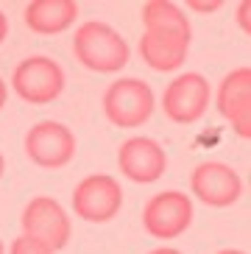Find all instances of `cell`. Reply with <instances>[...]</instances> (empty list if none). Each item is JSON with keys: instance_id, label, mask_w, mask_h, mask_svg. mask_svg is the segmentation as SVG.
Here are the masks:
<instances>
[{"instance_id": "17", "label": "cell", "mask_w": 251, "mask_h": 254, "mask_svg": "<svg viewBox=\"0 0 251 254\" xmlns=\"http://www.w3.org/2000/svg\"><path fill=\"white\" fill-rule=\"evenodd\" d=\"M237 25L243 34H251V0H240L237 6Z\"/></svg>"}, {"instance_id": "12", "label": "cell", "mask_w": 251, "mask_h": 254, "mask_svg": "<svg viewBox=\"0 0 251 254\" xmlns=\"http://www.w3.org/2000/svg\"><path fill=\"white\" fill-rule=\"evenodd\" d=\"M22 20H25L28 31L53 37V34L73 28V23L78 20V3L75 0H34L25 6Z\"/></svg>"}, {"instance_id": "8", "label": "cell", "mask_w": 251, "mask_h": 254, "mask_svg": "<svg viewBox=\"0 0 251 254\" xmlns=\"http://www.w3.org/2000/svg\"><path fill=\"white\" fill-rule=\"evenodd\" d=\"M25 154H28L31 162L45 168V171L64 168L75 157V134L64 123L39 120L25 134Z\"/></svg>"}, {"instance_id": "15", "label": "cell", "mask_w": 251, "mask_h": 254, "mask_svg": "<svg viewBox=\"0 0 251 254\" xmlns=\"http://www.w3.org/2000/svg\"><path fill=\"white\" fill-rule=\"evenodd\" d=\"M8 254H56V252H51V249H45L42 243H37V240H31V238H25V235H20L17 240H11Z\"/></svg>"}, {"instance_id": "6", "label": "cell", "mask_w": 251, "mask_h": 254, "mask_svg": "<svg viewBox=\"0 0 251 254\" xmlns=\"http://www.w3.org/2000/svg\"><path fill=\"white\" fill-rule=\"evenodd\" d=\"M212 104V87L201 73H182L165 87L162 92V112L168 120L179 126H190L198 123L207 115Z\"/></svg>"}, {"instance_id": "18", "label": "cell", "mask_w": 251, "mask_h": 254, "mask_svg": "<svg viewBox=\"0 0 251 254\" xmlns=\"http://www.w3.org/2000/svg\"><path fill=\"white\" fill-rule=\"evenodd\" d=\"M6 37H8V17L3 14V8H0V45L6 42Z\"/></svg>"}, {"instance_id": "16", "label": "cell", "mask_w": 251, "mask_h": 254, "mask_svg": "<svg viewBox=\"0 0 251 254\" xmlns=\"http://www.w3.org/2000/svg\"><path fill=\"white\" fill-rule=\"evenodd\" d=\"M187 8L190 11H198V14H212V11H221L223 8V0H187Z\"/></svg>"}, {"instance_id": "5", "label": "cell", "mask_w": 251, "mask_h": 254, "mask_svg": "<svg viewBox=\"0 0 251 254\" xmlns=\"http://www.w3.org/2000/svg\"><path fill=\"white\" fill-rule=\"evenodd\" d=\"M192 198L182 190H162L151 195L142 209V226L156 240H176L192 224Z\"/></svg>"}, {"instance_id": "13", "label": "cell", "mask_w": 251, "mask_h": 254, "mask_svg": "<svg viewBox=\"0 0 251 254\" xmlns=\"http://www.w3.org/2000/svg\"><path fill=\"white\" fill-rule=\"evenodd\" d=\"M187 53H190V42H185V39L148 34V31L140 37V56L156 73H173V70L185 67Z\"/></svg>"}, {"instance_id": "21", "label": "cell", "mask_w": 251, "mask_h": 254, "mask_svg": "<svg viewBox=\"0 0 251 254\" xmlns=\"http://www.w3.org/2000/svg\"><path fill=\"white\" fill-rule=\"evenodd\" d=\"M218 254H246V252H240V249H221Z\"/></svg>"}, {"instance_id": "9", "label": "cell", "mask_w": 251, "mask_h": 254, "mask_svg": "<svg viewBox=\"0 0 251 254\" xmlns=\"http://www.w3.org/2000/svg\"><path fill=\"white\" fill-rule=\"evenodd\" d=\"M190 190H192V198L207 207L215 209H226L232 204L240 201L243 195V179L240 173L226 162H201L190 176Z\"/></svg>"}, {"instance_id": "3", "label": "cell", "mask_w": 251, "mask_h": 254, "mask_svg": "<svg viewBox=\"0 0 251 254\" xmlns=\"http://www.w3.org/2000/svg\"><path fill=\"white\" fill-rule=\"evenodd\" d=\"M11 90L25 104L34 106L53 104L64 90V70L51 56H28L14 67Z\"/></svg>"}, {"instance_id": "14", "label": "cell", "mask_w": 251, "mask_h": 254, "mask_svg": "<svg viewBox=\"0 0 251 254\" xmlns=\"http://www.w3.org/2000/svg\"><path fill=\"white\" fill-rule=\"evenodd\" d=\"M142 23L148 34H165V37H176L192 42V25L185 8L170 0H151L142 6Z\"/></svg>"}, {"instance_id": "11", "label": "cell", "mask_w": 251, "mask_h": 254, "mask_svg": "<svg viewBox=\"0 0 251 254\" xmlns=\"http://www.w3.org/2000/svg\"><path fill=\"white\" fill-rule=\"evenodd\" d=\"M118 168L126 179L137 185H154L168 171V154L156 140L137 134L118 148Z\"/></svg>"}, {"instance_id": "23", "label": "cell", "mask_w": 251, "mask_h": 254, "mask_svg": "<svg viewBox=\"0 0 251 254\" xmlns=\"http://www.w3.org/2000/svg\"><path fill=\"white\" fill-rule=\"evenodd\" d=\"M0 254H6V243L3 240H0Z\"/></svg>"}, {"instance_id": "20", "label": "cell", "mask_w": 251, "mask_h": 254, "mask_svg": "<svg viewBox=\"0 0 251 254\" xmlns=\"http://www.w3.org/2000/svg\"><path fill=\"white\" fill-rule=\"evenodd\" d=\"M148 254H182V252L173 249V246H159V249H154V252H148Z\"/></svg>"}, {"instance_id": "7", "label": "cell", "mask_w": 251, "mask_h": 254, "mask_svg": "<svg viewBox=\"0 0 251 254\" xmlns=\"http://www.w3.org/2000/svg\"><path fill=\"white\" fill-rule=\"evenodd\" d=\"M123 209V187L106 173H92L73 190V212L87 224H109Z\"/></svg>"}, {"instance_id": "2", "label": "cell", "mask_w": 251, "mask_h": 254, "mask_svg": "<svg viewBox=\"0 0 251 254\" xmlns=\"http://www.w3.org/2000/svg\"><path fill=\"white\" fill-rule=\"evenodd\" d=\"M156 109L154 90L142 78H118L104 92V115L118 128H140L145 126Z\"/></svg>"}, {"instance_id": "1", "label": "cell", "mask_w": 251, "mask_h": 254, "mask_svg": "<svg viewBox=\"0 0 251 254\" xmlns=\"http://www.w3.org/2000/svg\"><path fill=\"white\" fill-rule=\"evenodd\" d=\"M73 56L92 73H118L128 64L131 48L109 23L89 20L73 34Z\"/></svg>"}, {"instance_id": "19", "label": "cell", "mask_w": 251, "mask_h": 254, "mask_svg": "<svg viewBox=\"0 0 251 254\" xmlns=\"http://www.w3.org/2000/svg\"><path fill=\"white\" fill-rule=\"evenodd\" d=\"M6 101H8V84L0 78V112H3V106H6Z\"/></svg>"}, {"instance_id": "4", "label": "cell", "mask_w": 251, "mask_h": 254, "mask_svg": "<svg viewBox=\"0 0 251 254\" xmlns=\"http://www.w3.org/2000/svg\"><path fill=\"white\" fill-rule=\"evenodd\" d=\"M20 226L22 235L31 240L42 243L45 249L51 252H59L70 243V235H73V224H70V215L64 212L56 198L51 195H37L31 198L25 207H22L20 215Z\"/></svg>"}, {"instance_id": "10", "label": "cell", "mask_w": 251, "mask_h": 254, "mask_svg": "<svg viewBox=\"0 0 251 254\" xmlns=\"http://www.w3.org/2000/svg\"><path fill=\"white\" fill-rule=\"evenodd\" d=\"M215 109L235 128L240 140L251 137V70L235 67L223 75L215 92Z\"/></svg>"}, {"instance_id": "22", "label": "cell", "mask_w": 251, "mask_h": 254, "mask_svg": "<svg viewBox=\"0 0 251 254\" xmlns=\"http://www.w3.org/2000/svg\"><path fill=\"white\" fill-rule=\"evenodd\" d=\"M3 173H6V159H3V154H0V179H3Z\"/></svg>"}]
</instances>
